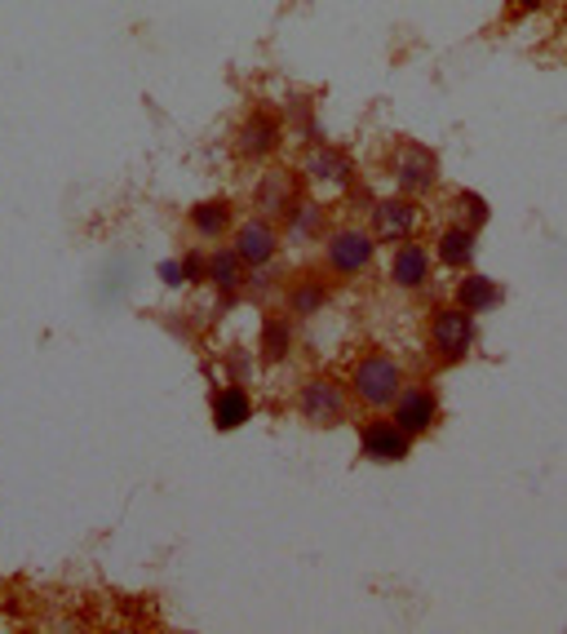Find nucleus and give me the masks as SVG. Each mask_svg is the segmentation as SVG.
<instances>
[{
	"label": "nucleus",
	"instance_id": "obj_23",
	"mask_svg": "<svg viewBox=\"0 0 567 634\" xmlns=\"http://www.w3.org/2000/svg\"><path fill=\"white\" fill-rule=\"evenodd\" d=\"M182 271H186V284H204V275H208V249H191L182 258Z\"/></svg>",
	"mask_w": 567,
	"mask_h": 634
},
{
	"label": "nucleus",
	"instance_id": "obj_3",
	"mask_svg": "<svg viewBox=\"0 0 567 634\" xmlns=\"http://www.w3.org/2000/svg\"><path fill=\"white\" fill-rule=\"evenodd\" d=\"M324 271L332 280H360L373 262H377V236L368 227H355V223H342V227H332L324 236Z\"/></svg>",
	"mask_w": 567,
	"mask_h": 634
},
{
	"label": "nucleus",
	"instance_id": "obj_15",
	"mask_svg": "<svg viewBox=\"0 0 567 634\" xmlns=\"http://www.w3.org/2000/svg\"><path fill=\"white\" fill-rule=\"evenodd\" d=\"M430 253H434V267H447V271H470L475 267V253H479V231H470L466 223H447L439 236H434V245H430Z\"/></svg>",
	"mask_w": 567,
	"mask_h": 634
},
{
	"label": "nucleus",
	"instance_id": "obj_20",
	"mask_svg": "<svg viewBox=\"0 0 567 634\" xmlns=\"http://www.w3.org/2000/svg\"><path fill=\"white\" fill-rule=\"evenodd\" d=\"M208 408H213V427L217 431H240V427H249V417H253V390L245 382H226V386L213 390Z\"/></svg>",
	"mask_w": 567,
	"mask_h": 634
},
{
	"label": "nucleus",
	"instance_id": "obj_6",
	"mask_svg": "<svg viewBox=\"0 0 567 634\" xmlns=\"http://www.w3.org/2000/svg\"><path fill=\"white\" fill-rule=\"evenodd\" d=\"M421 227V204L412 195H377L368 200V231L377 236V245H404L412 240Z\"/></svg>",
	"mask_w": 567,
	"mask_h": 634
},
{
	"label": "nucleus",
	"instance_id": "obj_11",
	"mask_svg": "<svg viewBox=\"0 0 567 634\" xmlns=\"http://www.w3.org/2000/svg\"><path fill=\"white\" fill-rule=\"evenodd\" d=\"M231 147H236L240 160L262 165V160H271V156L284 147V121H280L275 112H267V107H253V112L240 121Z\"/></svg>",
	"mask_w": 567,
	"mask_h": 634
},
{
	"label": "nucleus",
	"instance_id": "obj_14",
	"mask_svg": "<svg viewBox=\"0 0 567 634\" xmlns=\"http://www.w3.org/2000/svg\"><path fill=\"white\" fill-rule=\"evenodd\" d=\"M293 347H297V320H293L284 306L267 310V315H262V329H258V360L271 364V369H275V364H288Z\"/></svg>",
	"mask_w": 567,
	"mask_h": 634
},
{
	"label": "nucleus",
	"instance_id": "obj_4",
	"mask_svg": "<svg viewBox=\"0 0 567 634\" xmlns=\"http://www.w3.org/2000/svg\"><path fill=\"white\" fill-rule=\"evenodd\" d=\"M351 386L342 377H332V373H315L297 386V412L306 427H319V431H332V427H342V421L351 417Z\"/></svg>",
	"mask_w": 567,
	"mask_h": 634
},
{
	"label": "nucleus",
	"instance_id": "obj_9",
	"mask_svg": "<svg viewBox=\"0 0 567 634\" xmlns=\"http://www.w3.org/2000/svg\"><path fill=\"white\" fill-rule=\"evenodd\" d=\"M231 249L240 253V262H245L249 271H258V267L280 262L284 231H280V223L249 214V218H240V223H236V231H231Z\"/></svg>",
	"mask_w": 567,
	"mask_h": 634
},
{
	"label": "nucleus",
	"instance_id": "obj_21",
	"mask_svg": "<svg viewBox=\"0 0 567 634\" xmlns=\"http://www.w3.org/2000/svg\"><path fill=\"white\" fill-rule=\"evenodd\" d=\"M501 284L492 280V275H479V271H462V280L452 284V302H457L462 310H470V315H488V310H497L501 306Z\"/></svg>",
	"mask_w": 567,
	"mask_h": 634
},
{
	"label": "nucleus",
	"instance_id": "obj_8",
	"mask_svg": "<svg viewBox=\"0 0 567 634\" xmlns=\"http://www.w3.org/2000/svg\"><path fill=\"white\" fill-rule=\"evenodd\" d=\"M297 173H302V182L306 186H337V191H347V186H355V160L342 151V147H332V143H310L306 151H302V160H297Z\"/></svg>",
	"mask_w": 567,
	"mask_h": 634
},
{
	"label": "nucleus",
	"instance_id": "obj_5",
	"mask_svg": "<svg viewBox=\"0 0 567 634\" xmlns=\"http://www.w3.org/2000/svg\"><path fill=\"white\" fill-rule=\"evenodd\" d=\"M390 182H395L399 195H412V200L430 195L439 186V156L426 143H412V138L395 143V151H390Z\"/></svg>",
	"mask_w": 567,
	"mask_h": 634
},
{
	"label": "nucleus",
	"instance_id": "obj_18",
	"mask_svg": "<svg viewBox=\"0 0 567 634\" xmlns=\"http://www.w3.org/2000/svg\"><path fill=\"white\" fill-rule=\"evenodd\" d=\"M236 204L226 200V195H213V200H200L191 204V214H186V227L204 240V245H217L222 236H231L236 231Z\"/></svg>",
	"mask_w": 567,
	"mask_h": 634
},
{
	"label": "nucleus",
	"instance_id": "obj_1",
	"mask_svg": "<svg viewBox=\"0 0 567 634\" xmlns=\"http://www.w3.org/2000/svg\"><path fill=\"white\" fill-rule=\"evenodd\" d=\"M475 338H479V315L462 310L457 302H443V306L430 310L426 347H430V355H434L439 369H457L475 351Z\"/></svg>",
	"mask_w": 567,
	"mask_h": 634
},
{
	"label": "nucleus",
	"instance_id": "obj_2",
	"mask_svg": "<svg viewBox=\"0 0 567 634\" xmlns=\"http://www.w3.org/2000/svg\"><path fill=\"white\" fill-rule=\"evenodd\" d=\"M404 382H408V377H404V364H399L390 351H364V355L351 364V377H347L355 404L368 408V412H390V404L399 399Z\"/></svg>",
	"mask_w": 567,
	"mask_h": 634
},
{
	"label": "nucleus",
	"instance_id": "obj_22",
	"mask_svg": "<svg viewBox=\"0 0 567 634\" xmlns=\"http://www.w3.org/2000/svg\"><path fill=\"white\" fill-rule=\"evenodd\" d=\"M452 204H457V223H466L470 231H484L488 227V218H492V204L479 195V191H457V200H452Z\"/></svg>",
	"mask_w": 567,
	"mask_h": 634
},
{
	"label": "nucleus",
	"instance_id": "obj_24",
	"mask_svg": "<svg viewBox=\"0 0 567 634\" xmlns=\"http://www.w3.org/2000/svg\"><path fill=\"white\" fill-rule=\"evenodd\" d=\"M160 280H165V288H186V271H182V262H178V258L160 262Z\"/></svg>",
	"mask_w": 567,
	"mask_h": 634
},
{
	"label": "nucleus",
	"instance_id": "obj_7",
	"mask_svg": "<svg viewBox=\"0 0 567 634\" xmlns=\"http://www.w3.org/2000/svg\"><path fill=\"white\" fill-rule=\"evenodd\" d=\"M302 195H306L302 173L288 169V165H271V169L253 182V214H258V218H271V223H284Z\"/></svg>",
	"mask_w": 567,
	"mask_h": 634
},
{
	"label": "nucleus",
	"instance_id": "obj_12",
	"mask_svg": "<svg viewBox=\"0 0 567 634\" xmlns=\"http://www.w3.org/2000/svg\"><path fill=\"white\" fill-rule=\"evenodd\" d=\"M390 417L412 440L430 435L439 427V390H434V382H404L399 399L390 404Z\"/></svg>",
	"mask_w": 567,
	"mask_h": 634
},
{
	"label": "nucleus",
	"instance_id": "obj_13",
	"mask_svg": "<svg viewBox=\"0 0 567 634\" xmlns=\"http://www.w3.org/2000/svg\"><path fill=\"white\" fill-rule=\"evenodd\" d=\"M430 275H434V253H430L421 240L395 245V253H390V284H395L399 293H421V288H430Z\"/></svg>",
	"mask_w": 567,
	"mask_h": 634
},
{
	"label": "nucleus",
	"instance_id": "obj_19",
	"mask_svg": "<svg viewBox=\"0 0 567 634\" xmlns=\"http://www.w3.org/2000/svg\"><path fill=\"white\" fill-rule=\"evenodd\" d=\"M204 284H208L222 302H231V297L245 293V284H249V267L240 262V253H236L231 245L208 249V275H204Z\"/></svg>",
	"mask_w": 567,
	"mask_h": 634
},
{
	"label": "nucleus",
	"instance_id": "obj_10",
	"mask_svg": "<svg viewBox=\"0 0 567 634\" xmlns=\"http://www.w3.org/2000/svg\"><path fill=\"white\" fill-rule=\"evenodd\" d=\"M360 453L368 462H382V466H395V462H408L412 453V435L399 427L390 412H368V421L360 427Z\"/></svg>",
	"mask_w": 567,
	"mask_h": 634
},
{
	"label": "nucleus",
	"instance_id": "obj_16",
	"mask_svg": "<svg viewBox=\"0 0 567 634\" xmlns=\"http://www.w3.org/2000/svg\"><path fill=\"white\" fill-rule=\"evenodd\" d=\"M280 227H284V240H293V245H324V236L332 231L328 227V204L319 195H302Z\"/></svg>",
	"mask_w": 567,
	"mask_h": 634
},
{
	"label": "nucleus",
	"instance_id": "obj_26",
	"mask_svg": "<svg viewBox=\"0 0 567 634\" xmlns=\"http://www.w3.org/2000/svg\"><path fill=\"white\" fill-rule=\"evenodd\" d=\"M554 36H558V45H563V54H567V10H563V19H558V32H554Z\"/></svg>",
	"mask_w": 567,
	"mask_h": 634
},
{
	"label": "nucleus",
	"instance_id": "obj_25",
	"mask_svg": "<svg viewBox=\"0 0 567 634\" xmlns=\"http://www.w3.org/2000/svg\"><path fill=\"white\" fill-rule=\"evenodd\" d=\"M545 5H554V0H506L510 19H519V14H536V10H545Z\"/></svg>",
	"mask_w": 567,
	"mask_h": 634
},
{
	"label": "nucleus",
	"instance_id": "obj_17",
	"mask_svg": "<svg viewBox=\"0 0 567 634\" xmlns=\"http://www.w3.org/2000/svg\"><path fill=\"white\" fill-rule=\"evenodd\" d=\"M332 288H328V275L319 271H302L293 280H284V310L293 315V320H310V315H319L328 306Z\"/></svg>",
	"mask_w": 567,
	"mask_h": 634
}]
</instances>
